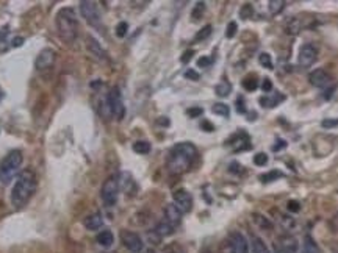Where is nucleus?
<instances>
[{"instance_id":"5","label":"nucleus","mask_w":338,"mask_h":253,"mask_svg":"<svg viewBox=\"0 0 338 253\" xmlns=\"http://www.w3.org/2000/svg\"><path fill=\"white\" fill-rule=\"evenodd\" d=\"M100 197L107 206L116 205L118 197H119V180H118V177L111 175L103 181L102 189H100Z\"/></svg>"},{"instance_id":"4","label":"nucleus","mask_w":338,"mask_h":253,"mask_svg":"<svg viewBox=\"0 0 338 253\" xmlns=\"http://www.w3.org/2000/svg\"><path fill=\"white\" fill-rule=\"evenodd\" d=\"M22 161H24V156H22L20 150H11L2 159V163H0V181L3 185H8L14 178L22 166Z\"/></svg>"},{"instance_id":"27","label":"nucleus","mask_w":338,"mask_h":253,"mask_svg":"<svg viewBox=\"0 0 338 253\" xmlns=\"http://www.w3.org/2000/svg\"><path fill=\"white\" fill-rule=\"evenodd\" d=\"M257 86H259V82L255 80L254 75H249V77H246L243 80V88L246 91H255V89H257Z\"/></svg>"},{"instance_id":"16","label":"nucleus","mask_w":338,"mask_h":253,"mask_svg":"<svg viewBox=\"0 0 338 253\" xmlns=\"http://www.w3.org/2000/svg\"><path fill=\"white\" fill-rule=\"evenodd\" d=\"M83 225H85L86 230H89V232H96V230L103 227V217H102L100 213H92V214L85 217Z\"/></svg>"},{"instance_id":"35","label":"nucleus","mask_w":338,"mask_h":253,"mask_svg":"<svg viewBox=\"0 0 338 253\" xmlns=\"http://www.w3.org/2000/svg\"><path fill=\"white\" fill-rule=\"evenodd\" d=\"M147 239L150 241V244H155V246L161 243V236L155 232V230H152V232L147 233Z\"/></svg>"},{"instance_id":"50","label":"nucleus","mask_w":338,"mask_h":253,"mask_svg":"<svg viewBox=\"0 0 338 253\" xmlns=\"http://www.w3.org/2000/svg\"><path fill=\"white\" fill-rule=\"evenodd\" d=\"M24 44V38H14L13 39V47H19V45Z\"/></svg>"},{"instance_id":"21","label":"nucleus","mask_w":338,"mask_h":253,"mask_svg":"<svg viewBox=\"0 0 338 253\" xmlns=\"http://www.w3.org/2000/svg\"><path fill=\"white\" fill-rule=\"evenodd\" d=\"M277 246H281L282 249H285V250H288V252H291V253H293V252L298 249L296 239H295V238H290V236H282V238H281V243H279Z\"/></svg>"},{"instance_id":"29","label":"nucleus","mask_w":338,"mask_h":253,"mask_svg":"<svg viewBox=\"0 0 338 253\" xmlns=\"http://www.w3.org/2000/svg\"><path fill=\"white\" fill-rule=\"evenodd\" d=\"M230 91H232V86H230V83H227V82H223V83H219V85L216 86V94H218L219 97H227V96L230 94Z\"/></svg>"},{"instance_id":"33","label":"nucleus","mask_w":338,"mask_h":253,"mask_svg":"<svg viewBox=\"0 0 338 253\" xmlns=\"http://www.w3.org/2000/svg\"><path fill=\"white\" fill-rule=\"evenodd\" d=\"M279 177H282V172H277V170H273L270 174H265L262 175V181H273V180H277Z\"/></svg>"},{"instance_id":"23","label":"nucleus","mask_w":338,"mask_h":253,"mask_svg":"<svg viewBox=\"0 0 338 253\" xmlns=\"http://www.w3.org/2000/svg\"><path fill=\"white\" fill-rule=\"evenodd\" d=\"M252 219H254V222L257 224L260 228H263V230H271L273 228V224L270 222V219H266L265 216H262V214H259V213H255V214H252Z\"/></svg>"},{"instance_id":"31","label":"nucleus","mask_w":338,"mask_h":253,"mask_svg":"<svg viewBox=\"0 0 338 253\" xmlns=\"http://www.w3.org/2000/svg\"><path fill=\"white\" fill-rule=\"evenodd\" d=\"M252 14H254V8H252V5H251V3H244L243 8L240 9V16H241L243 19H249V17H252Z\"/></svg>"},{"instance_id":"9","label":"nucleus","mask_w":338,"mask_h":253,"mask_svg":"<svg viewBox=\"0 0 338 253\" xmlns=\"http://www.w3.org/2000/svg\"><path fill=\"white\" fill-rule=\"evenodd\" d=\"M121 241L127 250H130L132 253H141L143 252V239L139 238V235L130 232V230H122L121 232Z\"/></svg>"},{"instance_id":"46","label":"nucleus","mask_w":338,"mask_h":253,"mask_svg":"<svg viewBox=\"0 0 338 253\" xmlns=\"http://www.w3.org/2000/svg\"><path fill=\"white\" fill-rule=\"evenodd\" d=\"M188 114L191 118H197L202 114V108H191V110H188Z\"/></svg>"},{"instance_id":"41","label":"nucleus","mask_w":338,"mask_h":253,"mask_svg":"<svg viewBox=\"0 0 338 253\" xmlns=\"http://www.w3.org/2000/svg\"><path fill=\"white\" fill-rule=\"evenodd\" d=\"M287 208H288V211H291V213H298V211L301 210V206H299V203H298L296 200H290V202L287 203Z\"/></svg>"},{"instance_id":"48","label":"nucleus","mask_w":338,"mask_h":253,"mask_svg":"<svg viewBox=\"0 0 338 253\" xmlns=\"http://www.w3.org/2000/svg\"><path fill=\"white\" fill-rule=\"evenodd\" d=\"M202 128H205V131H213V130H215V128H213V125L210 124V122H207V121L202 122Z\"/></svg>"},{"instance_id":"20","label":"nucleus","mask_w":338,"mask_h":253,"mask_svg":"<svg viewBox=\"0 0 338 253\" xmlns=\"http://www.w3.org/2000/svg\"><path fill=\"white\" fill-rule=\"evenodd\" d=\"M155 232H157L161 238L169 236V235H172V233H174V225H171V224H169V222H166V221L158 222V224H157V227H155Z\"/></svg>"},{"instance_id":"30","label":"nucleus","mask_w":338,"mask_h":253,"mask_svg":"<svg viewBox=\"0 0 338 253\" xmlns=\"http://www.w3.org/2000/svg\"><path fill=\"white\" fill-rule=\"evenodd\" d=\"M210 34H212V25H205L199 33L196 34V38H194V41H204V39H207Z\"/></svg>"},{"instance_id":"6","label":"nucleus","mask_w":338,"mask_h":253,"mask_svg":"<svg viewBox=\"0 0 338 253\" xmlns=\"http://www.w3.org/2000/svg\"><path fill=\"white\" fill-rule=\"evenodd\" d=\"M107 103H108V110L113 116L121 121L125 114V107H124V102H122V96H121V91L119 88H113L108 96H107Z\"/></svg>"},{"instance_id":"44","label":"nucleus","mask_w":338,"mask_h":253,"mask_svg":"<svg viewBox=\"0 0 338 253\" xmlns=\"http://www.w3.org/2000/svg\"><path fill=\"white\" fill-rule=\"evenodd\" d=\"M210 63H212V60L207 58V56H202V58L197 60V66L199 67H207V66H210Z\"/></svg>"},{"instance_id":"8","label":"nucleus","mask_w":338,"mask_h":253,"mask_svg":"<svg viewBox=\"0 0 338 253\" xmlns=\"http://www.w3.org/2000/svg\"><path fill=\"white\" fill-rule=\"evenodd\" d=\"M226 243H227V252L229 253H249L248 241L240 232H232Z\"/></svg>"},{"instance_id":"45","label":"nucleus","mask_w":338,"mask_h":253,"mask_svg":"<svg viewBox=\"0 0 338 253\" xmlns=\"http://www.w3.org/2000/svg\"><path fill=\"white\" fill-rule=\"evenodd\" d=\"M193 55H194V50H188V52H185L183 53V56H182V63H188L191 58H193Z\"/></svg>"},{"instance_id":"18","label":"nucleus","mask_w":338,"mask_h":253,"mask_svg":"<svg viewBox=\"0 0 338 253\" xmlns=\"http://www.w3.org/2000/svg\"><path fill=\"white\" fill-rule=\"evenodd\" d=\"M302 253H321V249L318 247V244L315 243V239L309 235L304 238V243H302Z\"/></svg>"},{"instance_id":"7","label":"nucleus","mask_w":338,"mask_h":253,"mask_svg":"<svg viewBox=\"0 0 338 253\" xmlns=\"http://www.w3.org/2000/svg\"><path fill=\"white\" fill-rule=\"evenodd\" d=\"M80 11L83 17L86 19V22L92 27H102V17H100V11L97 8L96 2H80Z\"/></svg>"},{"instance_id":"36","label":"nucleus","mask_w":338,"mask_h":253,"mask_svg":"<svg viewBox=\"0 0 338 253\" xmlns=\"http://www.w3.org/2000/svg\"><path fill=\"white\" fill-rule=\"evenodd\" d=\"M254 163L257 166H265L268 163V156L265 153H257L254 156Z\"/></svg>"},{"instance_id":"42","label":"nucleus","mask_w":338,"mask_h":253,"mask_svg":"<svg viewBox=\"0 0 338 253\" xmlns=\"http://www.w3.org/2000/svg\"><path fill=\"white\" fill-rule=\"evenodd\" d=\"M262 89H263V93H270V91H273V83H271V80H270V78H265V80H263Z\"/></svg>"},{"instance_id":"3","label":"nucleus","mask_w":338,"mask_h":253,"mask_svg":"<svg viewBox=\"0 0 338 253\" xmlns=\"http://www.w3.org/2000/svg\"><path fill=\"white\" fill-rule=\"evenodd\" d=\"M55 24H56V31L63 41L72 44L77 39L78 22H77L75 11L72 8H61L60 11H58Z\"/></svg>"},{"instance_id":"11","label":"nucleus","mask_w":338,"mask_h":253,"mask_svg":"<svg viewBox=\"0 0 338 253\" xmlns=\"http://www.w3.org/2000/svg\"><path fill=\"white\" fill-rule=\"evenodd\" d=\"M318 58V49L313 44H304L299 50L298 63L302 67H310Z\"/></svg>"},{"instance_id":"12","label":"nucleus","mask_w":338,"mask_h":253,"mask_svg":"<svg viewBox=\"0 0 338 253\" xmlns=\"http://www.w3.org/2000/svg\"><path fill=\"white\" fill-rule=\"evenodd\" d=\"M172 199H174V205H176L182 213H190L191 211V208H193V197H191V194L186 189L174 191Z\"/></svg>"},{"instance_id":"38","label":"nucleus","mask_w":338,"mask_h":253,"mask_svg":"<svg viewBox=\"0 0 338 253\" xmlns=\"http://www.w3.org/2000/svg\"><path fill=\"white\" fill-rule=\"evenodd\" d=\"M165 253H183V249L177 243H174V244L165 247Z\"/></svg>"},{"instance_id":"37","label":"nucleus","mask_w":338,"mask_h":253,"mask_svg":"<svg viewBox=\"0 0 338 253\" xmlns=\"http://www.w3.org/2000/svg\"><path fill=\"white\" fill-rule=\"evenodd\" d=\"M204 9H205V3H204V2H199V3L196 5L194 11H193V17H194V19H199L201 14L204 13Z\"/></svg>"},{"instance_id":"19","label":"nucleus","mask_w":338,"mask_h":253,"mask_svg":"<svg viewBox=\"0 0 338 253\" xmlns=\"http://www.w3.org/2000/svg\"><path fill=\"white\" fill-rule=\"evenodd\" d=\"M282 100H285V96H282V94H274L273 97H262L260 99V103H262V107L273 108V107L279 105V103H281Z\"/></svg>"},{"instance_id":"28","label":"nucleus","mask_w":338,"mask_h":253,"mask_svg":"<svg viewBox=\"0 0 338 253\" xmlns=\"http://www.w3.org/2000/svg\"><path fill=\"white\" fill-rule=\"evenodd\" d=\"M273 213H276V211H273ZM276 214L279 216V217H276V219H279V222H281L285 228H293V227H295V221L291 219V217H288V216L282 214L281 211H277Z\"/></svg>"},{"instance_id":"47","label":"nucleus","mask_w":338,"mask_h":253,"mask_svg":"<svg viewBox=\"0 0 338 253\" xmlns=\"http://www.w3.org/2000/svg\"><path fill=\"white\" fill-rule=\"evenodd\" d=\"M335 125H338V119L337 121H323V126L324 128H329V126H335Z\"/></svg>"},{"instance_id":"13","label":"nucleus","mask_w":338,"mask_h":253,"mask_svg":"<svg viewBox=\"0 0 338 253\" xmlns=\"http://www.w3.org/2000/svg\"><path fill=\"white\" fill-rule=\"evenodd\" d=\"M309 82L315 88H326L332 83V77L324 71V69H317L309 75Z\"/></svg>"},{"instance_id":"17","label":"nucleus","mask_w":338,"mask_h":253,"mask_svg":"<svg viewBox=\"0 0 338 253\" xmlns=\"http://www.w3.org/2000/svg\"><path fill=\"white\" fill-rule=\"evenodd\" d=\"M96 241H97V244L102 246V247H111L113 243H114V236L110 230H102V232L97 235Z\"/></svg>"},{"instance_id":"34","label":"nucleus","mask_w":338,"mask_h":253,"mask_svg":"<svg viewBox=\"0 0 338 253\" xmlns=\"http://www.w3.org/2000/svg\"><path fill=\"white\" fill-rule=\"evenodd\" d=\"M127 30H129V25H127V22H119L118 27H116V34H118L119 38H124L127 34Z\"/></svg>"},{"instance_id":"43","label":"nucleus","mask_w":338,"mask_h":253,"mask_svg":"<svg viewBox=\"0 0 338 253\" xmlns=\"http://www.w3.org/2000/svg\"><path fill=\"white\" fill-rule=\"evenodd\" d=\"M185 77H186V78H191V80H194V82H196V80H199V74L194 72L193 69H188V71L185 72Z\"/></svg>"},{"instance_id":"1","label":"nucleus","mask_w":338,"mask_h":253,"mask_svg":"<svg viewBox=\"0 0 338 253\" xmlns=\"http://www.w3.org/2000/svg\"><path fill=\"white\" fill-rule=\"evenodd\" d=\"M197 158V148L191 142L176 144L168 155V169L171 174L180 175L188 170Z\"/></svg>"},{"instance_id":"26","label":"nucleus","mask_w":338,"mask_h":253,"mask_svg":"<svg viewBox=\"0 0 338 253\" xmlns=\"http://www.w3.org/2000/svg\"><path fill=\"white\" fill-rule=\"evenodd\" d=\"M212 111H213L215 114H219V116H223V118H229V114H230L229 107L224 105V103H215L213 108H212Z\"/></svg>"},{"instance_id":"14","label":"nucleus","mask_w":338,"mask_h":253,"mask_svg":"<svg viewBox=\"0 0 338 253\" xmlns=\"http://www.w3.org/2000/svg\"><path fill=\"white\" fill-rule=\"evenodd\" d=\"M182 211L177 208L174 203H169L165 206V217H166V222H169L171 225H177L180 224L182 221Z\"/></svg>"},{"instance_id":"32","label":"nucleus","mask_w":338,"mask_h":253,"mask_svg":"<svg viewBox=\"0 0 338 253\" xmlns=\"http://www.w3.org/2000/svg\"><path fill=\"white\" fill-rule=\"evenodd\" d=\"M259 61H260L262 66H265L268 69H273V61H271V55L270 53H260Z\"/></svg>"},{"instance_id":"52","label":"nucleus","mask_w":338,"mask_h":253,"mask_svg":"<svg viewBox=\"0 0 338 253\" xmlns=\"http://www.w3.org/2000/svg\"><path fill=\"white\" fill-rule=\"evenodd\" d=\"M2 99H3V91L0 89V100H2Z\"/></svg>"},{"instance_id":"49","label":"nucleus","mask_w":338,"mask_h":253,"mask_svg":"<svg viewBox=\"0 0 338 253\" xmlns=\"http://www.w3.org/2000/svg\"><path fill=\"white\" fill-rule=\"evenodd\" d=\"M237 110H238L240 113H244V111H246V108H244V105H243V99H238V102H237Z\"/></svg>"},{"instance_id":"39","label":"nucleus","mask_w":338,"mask_h":253,"mask_svg":"<svg viewBox=\"0 0 338 253\" xmlns=\"http://www.w3.org/2000/svg\"><path fill=\"white\" fill-rule=\"evenodd\" d=\"M6 36H8V27L0 28V50H2V44H5V47H6V42H8Z\"/></svg>"},{"instance_id":"2","label":"nucleus","mask_w":338,"mask_h":253,"mask_svg":"<svg viewBox=\"0 0 338 253\" xmlns=\"http://www.w3.org/2000/svg\"><path fill=\"white\" fill-rule=\"evenodd\" d=\"M34 191H36V177L31 170H24L22 174H19L13 191H11V203L16 208H22L28 203Z\"/></svg>"},{"instance_id":"15","label":"nucleus","mask_w":338,"mask_h":253,"mask_svg":"<svg viewBox=\"0 0 338 253\" xmlns=\"http://www.w3.org/2000/svg\"><path fill=\"white\" fill-rule=\"evenodd\" d=\"M88 42H86V47H88V50L96 56L97 60H100V61H105L107 60V52H105V49L102 47V45L92 38V36H88V39H86Z\"/></svg>"},{"instance_id":"51","label":"nucleus","mask_w":338,"mask_h":253,"mask_svg":"<svg viewBox=\"0 0 338 253\" xmlns=\"http://www.w3.org/2000/svg\"><path fill=\"white\" fill-rule=\"evenodd\" d=\"M274 253H291V252H288V250H285V249H282L281 246H274Z\"/></svg>"},{"instance_id":"22","label":"nucleus","mask_w":338,"mask_h":253,"mask_svg":"<svg viewBox=\"0 0 338 253\" xmlns=\"http://www.w3.org/2000/svg\"><path fill=\"white\" fill-rule=\"evenodd\" d=\"M252 253H271V252L260 238L252 236Z\"/></svg>"},{"instance_id":"24","label":"nucleus","mask_w":338,"mask_h":253,"mask_svg":"<svg viewBox=\"0 0 338 253\" xmlns=\"http://www.w3.org/2000/svg\"><path fill=\"white\" fill-rule=\"evenodd\" d=\"M133 150L139 155H146L150 152V144L147 141H136L133 144Z\"/></svg>"},{"instance_id":"40","label":"nucleus","mask_w":338,"mask_h":253,"mask_svg":"<svg viewBox=\"0 0 338 253\" xmlns=\"http://www.w3.org/2000/svg\"><path fill=\"white\" fill-rule=\"evenodd\" d=\"M237 33V22H230L229 27H227V31H226V36L227 38H234Z\"/></svg>"},{"instance_id":"25","label":"nucleus","mask_w":338,"mask_h":253,"mask_svg":"<svg viewBox=\"0 0 338 253\" xmlns=\"http://www.w3.org/2000/svg\"><path fill=\"white\" fill-rule=\"evenodd\" d=\"M285 5H287V3L284 2V0H271V2L268 3V6H270V11H271V14H274V16L281 13V11L285 8Z\"/></svg>"},{"instance_id":"10","label":"nucleus","mask_w":338,"mask_h":253,"mask_svg":"<svg viewBox=\"0 0 338 253\" xmlns=\"http://www.w3.org/2000/svg\"><path fill=\"white\" fill-rule=\"evenodd\" d=\"M55 60H56V52L50 47L47 49H42L36 60H34V67H36V71L42 72V71H47V69H50L53 64H55Z\"/></svg>"}]
</instances>
